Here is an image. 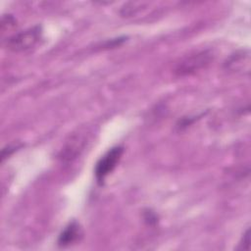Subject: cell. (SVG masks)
Here are the masks:
<instances>
[{
  "mask_svg": "<svg viewBox=\"0 0 251 251\" xmlns=\"http://www.w3.org/2000/svg\"><path fill=\"white\" fill-rule=\"evenodd\" d=\"M42 38L40 26H33L9 37L6 46L14 52H25L34 48Z\"/></svg>",
  "mask_w": 251,
  "mask_h": 251,
  "instance_id": "1",
  "label": "cell"
},
{
  "mask_svg": "<svg viewBox=\"0 0 251 251\" xmlns=\"http://www.w3.org/2000/svg\"><path fill=\"white\" fill-rule=\"evenodd\" d=\"M123 153H124V147L119 145V146L112 147L110 150L107 151V153H105L99 159L94 171L96 180L99 184H102L106 176L114 171L119 161L121 160Z\"/></svg>",
  "mask_w": 251,
  "mask_h": 251,
  "instance_id": "2",
  "label": "cell"
},
{
  "mask_svg": "<svg viewBox=\"0 0 251 251\" xmlns=\"http://www.w3.org/2000/svg\"><path fill=\"white\" fill-rule=\"evenodd\" d=\"M211 61V54L207 51H202L192 55L189 58L183 60L176 68V73L180 75L191 74L206 65Z\"/></svg>",
  "mask_w": 251,
  "mask_h": 251,
  "instance_id": "3",
  "label": "cell"
},
{
  "mask_svg": "<svg viewBox=\"0 0 251 251\" xmlns=\"http://www.w3.org/2000/svg\"><path fill=\"white\" fill-rule=\"evenodd\" d=\"M82 236V230L80 226L76 222L70 223L60 233L58 237V245L61 247H67L74 244Z\"/></svg>",
  "mask_w": 251,
  "mask_h": 251,
  "instance_id": "4",
  "label": "cell"
},
{
  "mask_svg": "<svg viewBox=\"0 0 251 251\" xmlns=\"http://www.w3.org/2000/svg\"><path fill=\"white\" fill-rule=\"evenodd\" d=\"M249 65L250 58L249 53L247 51H241L240 53H236L232 55L228 61L226 63V69L231 70L233 72H247L249 73Z\"/></svg>",
  "mask_w": 251,
  "mask_h": 251,
  "instance_id": "5",
  "label": "cell"
},
{
  "mask_svg": "<svg viewBox=\"0 0 251 251\" xmlns=\"http://www.w3.org/2000/svg\"><path fill=\"white\" fill-rule=\"evenodd\" d=\"M250 246V229L247 228L242 236V241L239 243V249L249 250Z\"/></svg>",
  "mask_w": 251,
  "mask_h": 251,
  "instance_id": "6",
  "label": "cell"
},
{
  "mask_svg": "<svg viewBox=\"0 0 251 251\" xmlns=\"http://www.w3.org/2000/svg\"><path fill=\"white\" fill-rule=\"evenodd\" d=\"M145 220H147L149 222L150 225H153V224H156L157 223V218H156V215L153 214L152 212H147L146 213V217H145Z\"/></svg>",
  "mask_w": 251,
  "mask_h": 251,
  "instance_id": "7",
  "label": "cell"
}]
</instances>
